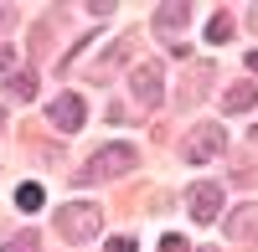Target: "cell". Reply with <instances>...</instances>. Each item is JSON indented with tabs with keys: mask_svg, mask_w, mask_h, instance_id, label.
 <instances>
[{
	"mask_svg": "<svg viewBox=\"0 0 258 252\" xmlns=\"http://www.w3.org/2000/svg\"><path fill=\"white\" fill-rule=\"evenodd\" d=\"M98 221H103V211L93 201H73L57 211V232H62V242H88V237H98Z\"/></svg>",
	"mask_w": 258,
	"mask_h": 252,
	"instance_id": "obj_1",
	"label": "cell"
},
{
	"mask_svg": "<svg viewBox=\"0 0 258 252\" xmlns=\"http://www.w3.org/2000/svg\"><path fill=\"white\" fill-rule=\"evenodd\" d=\"M217 211H222V185L217 180H197L191 185V221H217Z\"/></svg>",
	"mask_w": 258,
	"mask_h": 252,
	"instance_id": "obj_4",
	"label": "cell"
},
{
	"mask_svg": "<svg viewBox=\"0 0 258 252\" xmlns=\"http://www.w3.org/2000/svg\"><path fill=\"white\" fill-rule=\"evenodd\" d=\"M207 82H212V62H197V72H186V82H181V98H186V103H197Z\"/></svg>",
	"mask_w": 258,
	"mask_h": 252,
	"instance_id": "obj_11",
	"label": "cell"
},
{
	"mask_svg": "<svg viewBox=\"0 0 258 252\" xmlns=\"http://www.w3.org/2000/svg\"><path fill=\"white\" fill-rule=\"evenodd\" d=\"M160 252H186V237H165V242H160Z\"/></svg>",
	"mask_w": 258,
	"mask_h": 252,
	"instance_id": "obj_17",
	"label": "cell"
},
{
	"mask_svg": "<svg viewBox=\"0 0 258 252\" xmlns=\"http://www.w3.org/2000/svg\"><path fill=\"white\" fill-rule=\"evenodd\" d=\"M227 242H258V206H238L227 221H222Z\"/></svg>",
	"mask_w": 258,
	"mask_h": 252,
	"instance_id": "obj_7",
	"label": "cell"
},
{
	"mask_svg": "<svg viewBox=\"0 0 258 252\" xmlns=\"http://www.w3.org/2000/svg\"><path fill=\"white\" fill-rule=\"evenodd\" d=\"M222 150H227V134L217 129V123H202V129L191 134V144H186V160H197V165H202V160H217Z\"/></svg>",
	"mask_w": 258,
	"mask_h": 252,
	"instance_id": "obj_5",
	"label": "cell"
},
{
	"mask_svg": "<svg viewBox=\"0 0 258 252\" xmlns=\"http://www.w3.org/2000/svg\"><path fill=\"white\" fill-rule=\"evenodd\" d=\"M16 16H21L16 6H0V31H6V26H11V21H16Z\"/></svg>",
	"mask_w": 258,
	"mask_h": 252,
	"instance_id": "obj_18",
	"label": "cell"
},
{
	"mask_svg": "<svg viewBox=\"0 0 258 252\" xmlns=\"http://www.w3.org/2000/svg\"><path fill=\"white\" fill-rule=\"evenodd\" d=\"M191 21V6H181V0H165V6H155V26L160 31H176Z\"/></svg>",
	"mask_w": 258,
	"mask_h": 252,
	"instance_id": "obj_9",
	"label": "cell"
},
{
	"mask_svg": "<svg viewBox=\"0 0 258 252\" xmlns=\"http://www.w3.org/2000/svg\"><path fill=\"white\" fill-rule=\"evenodd\" d=\"M129 88H135L140 108H160V98H165V82H160V67H155V62H140V67L129 72Z\"/></svg>",
	"mask_w": 258,
	"mask_h": 252,
	"instance_id": "obj_3",
	"label": "cell"
},
{
	"mask_svg": "<svg viewBox=\"0 0 258 252\" xmlns=\"http://www.w3.org/2000/svg\"><path fill=\"white\" fill-rule=\"evenodd\" d=\"M0 252H41V237L36 232H16V237L0 242Z\"/></svg>",
	"mask_w": 258,
	"mask_h": 252,
	"instance_id": "obj_13",
	"label": "cell"
},
{
	"mask_svg": "<svg viewBox=\"0 0 258 252\" xmlns=\"http://www.w3.org/2000/svg\"><path fill=\"white\" fill-rule=\"evenodd\" d=\"M47 118L57 123V129H68V134H78V129H83V118H88V108H83V98H78V93H62V98H52V108H47Z\"/></svg>",
	"mask_w": 258,
	"mask_h": 252,
	"instance_id": "obj_6",
	"label": "cell"
},
{
	"mask_svg": "<svg viewBox=\"0 0 258 252\" xmlns=\"http://www.w3.org/2000/svg\"><path fill=\"white\" fill-rule=\"evenodd\" d=\"M109 252H135V237H114V242H109Z\"/></svg>",
	"mask_w": 258,
	"mask_h": 252,
	"instance_id": "obj_16",
	"label": "cell"
},
{
	"mask_svg": "<svg viewBox=\"0 0 258 252\" xmlns=\"http://www.w3.org/2000/svg\"><path fill=\"white\" fill-rule=\"evenodd\" d=\"M0 129H6V113H0Z\"/></svg>",
	"mask_w": 258,
	"mask_h": 252,
	"instance_id": "obj_20",
	"label": "cell"
},
{
	"mask_svg": "<svg viewBox=\"0 0 258 252\" xmlns=\"http://www.w3.org/2000/svg\"><path fill=\"white\" fill-rule=\"evenodd\" d=\"M41 201H47V196H41V185H36V180H26V185L16 191V206H21V211H41Z\"/></svg>",
	"mask_w": 258,
	"mask_h": 252,
	"instance_id": "obj_14",
	"label": "cell"
},
{
	"mask_svg": "<svg viewBox=\"0 0 258 252\" xmlns=\"http://www.w3.org/2000/svg\"><path fill=\"white\" fill-rule=\"evenodd\" d=\"M227 36H232V16H227V11H217V16L207 21V41H212V47H222Z\"/></svg>",
	"mask_w": 258,
	"mask_h": 252,
	"instance_id": "obj_12",
	"label": "cell"
},
{
	"mask_svg": "<svg viewBox=\"0 0 258 252\" xmlns=\"http://www.w3.org/2000/svg\"><path fill=\"white\" fill-rule=\"evenodd\" d=\"M222 108L227 113H253L258 108V88H253V82H232V88L222 93Z\"/></svg>",
	"mask_w": 258,
	"mask_h": 252,
	"instance_id": "obj_8",
	"label": "cell"
},
{
	"mask_svg": "<svg viewBox=\"0 0 258 252\" xmlns=\"http://www.w3.org/2000/svg\"><path fill=\"white\" fill-rule=\"evenodd\" d=\"M135 165H140V150H135V144H103V150L88 160V170H83V175H88V180H114V175H129Z\"/></svg>",
	"mask_w": 258,
	"mask_h": 252,
	"instance_id": "obj_2",
	"label": "cell"
},
{
	"mask_svg": "<svg viewBox=\"0 0 258 252\" xmlns=\"http://www.w3.org/2000/svg\"><path fill=\"white\" fill-rule=\"evenodd\" d=\"M248 67H253V72H258V52H248Z\"/></svg>",
	"mask_w": 258,
	"mask_h": 252,
	"instance_id": "obj_19",
	"label": "cell"
},
{
	"mask_svg": "<svg viewBox=\"0 0 258 252\" xmlns=\"http://www.w3.org/2000/svg\"><path fill=\"white\" fill-rule=\"evenodd\" d=\"M6 98L31 103V98H36V72H31V67H26V72H11V77H6Z\"/></svg>",
	"mask_w": 258,
	"mask_h": 252,
	"instance_id": "obj_10",
	"label": "cell"
},
{
	"mask_svg": "<svg viewBox=\"0 0 258 252\" xmlns=\"http://www.w3.org/2000/svg\"><path fill=\"white\" fill-rule=\"evenodd\" d=\"M11 67H16V52L6 47V41H0V72H11Z\"/></svg>",
	"mask_w": 258,
	"mask_h": 252,
	"instance_id": "obj_15",
	"label": "cell"
}]
</instances>
